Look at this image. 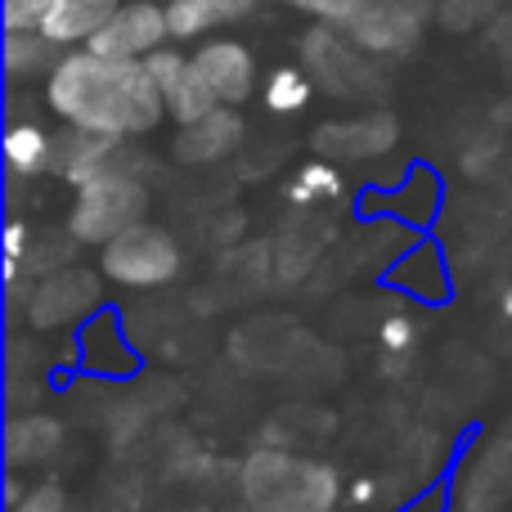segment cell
<instances>
[{"mask_svg": "<svg viewBox=\"0 0 512 512\" xmlns=\"http://www.w3.org/2000/svg\"><path fill=\"white\" fill-rule=\"evenodd\" d=\"M54 149H59V140H54L41 122H9V131H5V167L14 171V176L32 180V176L54 171Z\"/></svg>", "mask_w": 512, "mask_h": 512, "instance_id": "cell-17", "label": "cell"}, {"mask_svg": "<svg viewBox=\"0 0 512 512\" xmlns=\"http://www.w3.org/2000/svg\"><path fill=\"white\" fill-rule=\"evenodd\" d=\"M194 68L207 81V90L216 95V104H248L252 90L261 86V68H256L252 45H243L239 36H203L194 41Z\"/></svg>", "mask_w": 512, "mask_h": 512, "instance_id": "cell-8", "label": "cell"}, {"mask_svg": "<svg viewBox=\"0 0 512 512\" xmlns=\"http://www.w3.org/2000/svg\"><path fill=\"white\" fill-rule=\"evenodd\" d=\"M95 306H99V279L90 270H81V265H63V270L41 274L32 283L23 315L32 328L50 333V328H68L77 319H86Z\"/></svg>", "mask_w": 512, "mask_h": 512, "instance_id": "cell-7", "label": "cell"}, {"mask_svg": "<svg viewBox=\"0 0 512 512\" xmlns=\"http://www.w3.org/2000/svg\"><path fill=\"white\" fill-rule=\"evenodd\" d=\"M144 216H149V185L140 180V167H135L131 153L113 171L77 185V198H72L68 212V239L86 243V248H104L117 234L144 225Z\"/></svg>", "mask_w": 512, "mask_h": 512, "instance_id": "cell-2", "label": "cell"}, {"mask_svg": "<svg viewBox=\"0 0 512 512\" xmlns=\"http://www.w3.org/2000/svg\"><path fill=\"white\" fill-rule=\"evenodd\" d=\"M63 450V427L50 414H18L9 418L5 459L9 468H45Z\"/></svg>", "mask_w": 512, "mask_h": 512, "instance_id": "cell-16", "label": "cell"}, {"mask_svg": "<svg viewBox=\"0 0 512 512\" xmlns=\"http://www.w3.org/2000/svg\"><path fill=\"white\" fill-rule=\"evenodd\" d=\"M162 45H171L167 0H122V9L108 18V27L86 50L113 54V59H149Z\"/></svg>", "mask_w": 512, "mask_h": 512, "instance_id": "cell-9", "label": "cell"}, {"mask_svg": "<svg viewBox=\"0 0 512 512\" xmlns=\"http://www.w3.org/2000/svg\"><path fill=\"white\" fill-rule=\"evenodd\" d=\"M378 337H382V351L396 355V360H405V355L414 351V342H418V324L409 315H387Z\"/></svg>", "mask_w": 512, "mask_h": 512, "instance_id": "cell-23", "label": "cell"}, {"mask_svg": "<svg viewBox=\"0 0 512 512\" xmlns=\"http://www.w3.org/2000/svg\"><path fill=\"white\" fill-rule=\"evenodd\" d=\"M265 0H167V18H171V41H203L216 36L221 27H234L243 18H252Z\"/></svg>", "mask_w": 512, "mask_h": 512, "instance_id": "cell-14", "label": "cell"}, {"mask_svg": "<svg viewBox=\"0 0 512 512\" xmlns=\"http://www.w3.org/2000/svg\"><path fill=\"white\" fill-rule=\"evenodd\" d=\"M301 68H310L315 86H324L328 95H337V99L378 86L373 54H364L360 45L351 41V32L337 23H315L301 36Z\"/></svg>", "mask_w": 512, "mask_h": 512, "instance_id": "cell-5", "label": "cell"}, {"mask_svg": "<svg viewBox=\"0 0 512 512\" xmlns=\"http://www.w3.org/2000/svg\"><path fill=\"white\" fill-rule=\"evenodd\" d=\"M499 310H504V319H512V283L504 288V297H499Z\"/></svg>", "mask_w": 512, "mask_h": 512, "instance_id": "cell-26", "label": "cell"}, {"mask_svg": "<svg viewBox=\"0 0 512 512\" xmlns=\"http://www.w3.org/2000/svg\"><path fill=\"white\" fill-rule=\"evenodd\" d=\"M427 23H432V0H364L346 32L373 59H400L423 41Z\"/></svg>", "mask_w": 512, "mask_h": 512, "instance_id": "cell-6", "label": "cell"}, {"mask_svg": "<svg viewBox=\"0 0 512 512\" xmlns=\"http://www.w3.org/2000/svg\"><path fill=\"white\" fill-rule=\"evenodd\" d=\"M243 140H248L243 113L230 104H221L207 117H198V122L176 126L171 153H176V162H185V167H216V162H225L230 153H239Z\"/></svg>", "mask_w": 512, "mask_h": 512, "instance_id": "cell-12", "label": "cell"}, {"mask_svg": "<svg viewBox=\"0 0 512 512\" xmlns=\"http://www.w3.org/2000/svg\"><path fill=\"white\" fill-rule=\"evenodd\" d=\"M54 0H0V27L5 32H41Z\"/></svg>", "mask_w": 512, "mask_h": 512, "instance_id": "cell-21", "label": "cell"}, {"mask_svg": "<svg viewBox=\"0 0 512 512\" xmlns=\"http://www.w3.org/2000/svg\"><path fill=\"white\" fill-rule=\"evenodd\" d=\"M99 274L117 288H162L180 274V243L162 225H135L99 248Z\"/></svg>", "mask_w": 512, "mask_h": 512, "instance_id": "cell-4", "label": "cell"}, {"mask_svg": "<svg viewBox=\"0 0 512 512\" xmlns=\"http://www.w3.org/2000/svg\"><path fill=\"white\" fill-rule=\"evenodd\" d=\"M117 9H122V0H54L41 32L59 50H86V45H95V36L104 32Z\"/></svg>", "mask_w": 512, "mask_h": 512, "instance_id": "cell-15", "label": "cell"}, {"mask_svg": "<svg viewBox=\"0 0 512 512\" xmlns=\"http://www.w3.org/2000/svg\"><path fill=\"white\" fill-rule=\"evenodd\" d=\"M400 140V122L391 113H364L342 117V122H324L315 131V153L328 162H369L391 153Z\"/></svg>", "mask_w": 512, "mask_h": 512, "instance_id": "cell-11", "label": "cell"}, {"mask_svg": "<svg viewBox=\"0 0 512 512\" xmlns=\"http://www.w3.org/2000/svg\"><path fill=\"white\" fill-rule=\"evenodd\" d=\"M342 194H346V180H342V171H337V162H328V158L301 162V167L292 171V180L283 185V198H288L292 207L333 203V198H342Z\"/></svg>", "mask_w": 512, "mask_h": 512, "instance_id": "cell-19", "label": "cell"}, {"mask_svg": "<svg viewBox=\"0 0 512 512\" xmlns=\"http://www.w3.org/2000/svg\"><path fill=\"white\" fill-rule=\"evenodd\" d=\"M373 495H378V486H373V481H355V486H351V504H369Z\"/></svg>", "mask_w": 512, "mask_h": 512, "instance_id": "cell-25", "label": "cell"}, {"mask_svg": "<svg viewBox=\"0 0 512 512\" xmlns=\"http://www.w3.org/2000/svg\"><path fill=\"white\" fill-rule=\"evenodd\" d=\"M279 5L297 9V14L315 18V23H337V27H346V23H351V18L364 9V0H279Z\"/></svg>", "mask_w": 512, "mask_h": 512, "instance_id": "cell-22", "label": "cell"}, {"mask_svg": "<svg viewBox=\"0 0 512 512\" xmlns=\"http://www.w3.org/2000/svg\"><path fill=\"white\" fill-rule=\"evenodd\" d=\"M144 63H149L153 81H158V90H162V104H167V117L176 126H189V122H198V117H207L212 108H221L216 95L207 90V81L198 77L194 54L176 50V45H162V50L149 54Z\"/></svg>", "mask_w": 512, "mask_h": 512, "instance_id": "cell-10", "label": "cell"}, {"mask_svg": "<svg viewBox=\"0 0 512 512\" xmlns=\"http://www.w3.org/2000/svg\"><path fill=\"white\" fill-rule=\"evenodd\" d=\"M9 512H68V495H63L59 481H36Z\"/></svg>", "mask_w": 512, "mask_h": 512, "instance_id": "cell-24", "label": "cell"}, {"mask_svg": "<svg viewBox=\"0 0 512 512\" xmlns=\"http://www.w3.org/2000/svg\"><path fill=\"white\" fill-rule=\"evenodd\" d=\"M45 108L63 126L117 140L153 135L167 117L162 90L144 59H113L99 50H63L45 77Z\"/></svg>", "mask_w": 512, "mask_h": 512, "instance_id": "cell-1", "label": "cell"}, {"mask_svg": "<svg viewBox=\"0 0 512 512\" xmlns=\"http://www.w3.org/2000/svg\"><path fill=\"white\" fill-rule=\"evenodd\" d=\"M131 140H117V135H95V131H77V126H68V131L59 135V149H54V176L68 180L72 189L86 185V180L104 176V171H113L117 162L131 158V149H126Z\"/></svg>", "mask_w": 512, "mask_h": 512, "instance_id": "cell-13", "label": "cell"}, {"mask_svg": "<svg viewBox=\"0 0 512 512\" xmlns=\"http://www.w3.org/2000/svg\"><path fill=\"white\" fill-rule=\"evenodd\" d=\"M261 99L270 113L288 117V113H301V108L315 99V77L297 63H283V68H270V77L261 81Z\"/></svg>", "mask_w": 512, "mask_h": 512, "instance_id": "cell-20", "label": "cell"}, {"mask_svg": "<svg viewBox=\"0 0 512 512\" xmlns=\"http://www.w3.org/2000/svg\"><path fill=\"white\" fill-rule=\"evenodd\" d=\"M243 495L261 512H328L337 499V477L324 463H301L261 450L243 468Z\"/></svg>", "mask_w": 512, "mask_h": 512, "instance_id": "cell-3", "label": "cell"}, {"mask_svg": "<svg viewBox=\"0 0 512 512\" xmlns=\"http://www.w3.org/2000/svg\"><path fill=\"white\" fill-rule=\"evenodd\" d=\"M0 54H5V77L9 81H36L50 77L54 63H59V45L45 32H5L0 41Z\"/></svg>", "mask_w": 512, "mask_h": 512, "instance_id": "cell-18", "label": "cell"}]
</instances>
